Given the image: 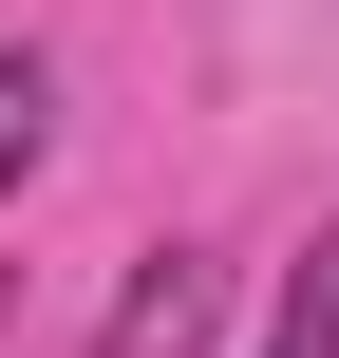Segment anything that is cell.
I'll return each mask as SVG.
<instances>
[{
	"label": "cell",
	"instance_id": "cell-1",
	"mask_svg": "<svg viewBox=\"0 0 339 358\" xmlns=\"http://www.w3.org/2000/svg\"><path fill=\"white\" fill-rule=\"evenodd\" d=\"M226 340V283L189 264V245H151L132 283H113V321H94V358H208Z\"/></svg>",
	"mask_w": 339,
	"mask_h": 358
},
{
	"label": "cell",
	"instance_id": "cell-2",
	"mask_svg": "<svg viewBox=\"0 0 339 358\" xmlns=\"http://www.w3.org/2000/svg\"><path fill=\"white\" fill-rule=\"evenodd\" d=\"M264 358H339V227L283 264V321H264Z\"/></svg>",
	"mask_w": 339,
	"mask_h": 358
},
{
	"label": "cell",
	"instance_id": "cell-3",
	"mask_svg": "<svg viewBox=\"0 0 339 358\" xmlns=\"http://www.w3.org/2000/svg\"><path fill=\"white\" fill-rule=\"evenodd\" d=\"M38 151H57V76H38V57H19V38H0V189H19V170H38Z\"/></svg>",
	"mask_w": 339,
	"mask_h": 358
}]
</instances>
